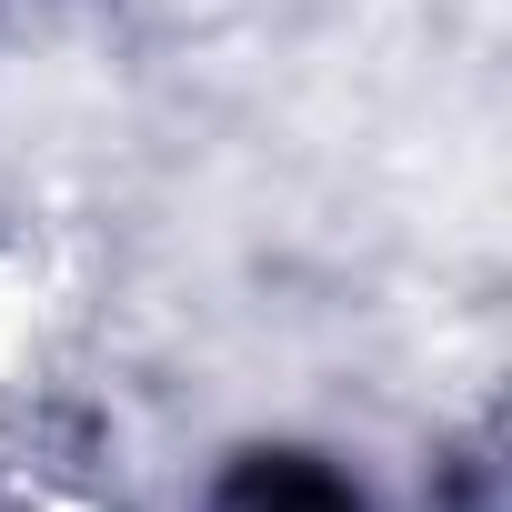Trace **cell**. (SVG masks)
Returning a JSON list of instances; mask_svg holds the SVG:
<instances>
[{
    "instance_id": "1",
    "label": "cell",
    "mask_w": 512,
    "mask_h": 512,
    "mask_svg": "<svg viewBox=\"0 0 512 512\" xmlns=\"http://www.w3.org/2000/svg\"><path fill=\"white\" fill-rule=\"evenodd\" d=\"M41 372H51V292L31 272V251L0 241V432L31 412Z\"/></svg>"
}]
</instances>
